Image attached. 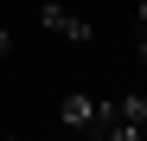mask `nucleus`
Returning <instances> with one entry per match:
<instances>
[{
	"mask_svg": "<svg viewBox=\"0 0 147 141\" xmlns=\"http://www.w3.org/2000/svg\"><path fill=\"white\" fill-rule=\"evenodd\" d=\"M90 135H109V141H147V96H115V103L102 96Z\"/></svg>",
	"mask_w": 147,
	"mask_h": 141,
	"instance_id": "obj_1",
	"label": "nucleus"
},
{
	"mask_svg": "<svg viewBox=\"0 0 147 141\" xmlns=\"http://www.w3.org/2000/svg\"><path fill=\"white\" fill-rule=\"evenodd\" d=\"M38 26L51 32V39H70V45H90V39H96L90 19H77L70 7H58V0H45V7H38Z\"/></svg>",
	"mask_w": 147,
	"mask_h": 141,
	"instance_id": "obj_2",
	"label": "nucleus"
},
{
	"mask_svg": "<svg viewBox=\"0 0 147 141\" xmlns=\"http://www.w3.org/2000/svg\"><path fill=\"white\" fill-rule=\"evenodd\" d=\"M96 109H102V96H90V90H70L58 115H64V128H83V135H90V128H96Z\"/></svg>",
	"mask_w": 147,
	"mask_h": 141,
	"instance_id": "obj_3",
	"label": "nucleus"
},
{
	"mask_svg": "<svg viewBox=\"0 0 147 141\" xmlns=\"http://www.w3.org/2000/svg\"><path fill=\"white\" fill-rule=\"evenodd\" d=\"M7 58H13V39H7V32H0V64H7Z\"/></svg>",
	"mask_w": 147,
	"mask_h": 141,
	"instance_id": "obj_4",
	"label": "nucleus"
},
{
	"mask_svg": "<svg viewBox=\"0 0 147 141\" xmlns=\"http://www.w3.org/2000/svg\"><path fill=\"white\" fill-rule=\"evenodd\" d=\"M141 64H147V32H141Z\"/></svg>",
	"mask_w": 147,
	"mask_h": 141,
	"instance_id": "obj_5",
	"label": "nucleus"
}]
</instances>
